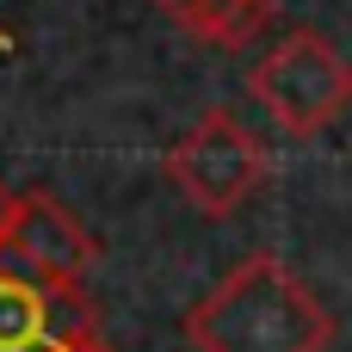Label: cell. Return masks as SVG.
Returning <instances> with one entry per match:
<instances>
[{"mask_svg": "<svg viewBox=\"0 0 352 352\" xmlns=\"http://www.w3.org/2000/svg\"><path fill=\"white\" fill-rule=\"evenodd\" d=\"M192 43H210V50H241L248 37L266 31L272 19V0H155Z\"/></svg>", "mask_w": 352, "mask_h": 352, "instance_id": "6", "label": "cell"}, {"mask_svg": "<svg viewBox=\"0 0 352 352\" xmlns=\"http://www.w3.org/2000/svg\"><path fill=\"white\" fill-rule=\"evenodd\" d=\"M248 87L285 136H316L352 105V62L322 31H285L254 62Z\"/></svg>", "mask_w": 352, "mask_h": 352, "instance_id": "2", "label": "cell"}, {"mask_svg": "<svg viewBox=\"0 0 352 352\" xmlns=\"http://www.w3.org/2000/svg\"><path fill=\"white\" fill-rule=\"evenodd\" d=\"M74 352H111V346H105V340H99V346H74Z\"/></svg>", "mask_w": 352, "mask_h": 352, "instance_id": "8", "label": "cell"}, {"mask_svg": "<svg viewBox=\"0 0 352 352\" xmlns=\"http://www.w3.org/2000/svg\"><path fill=\"white\" fill-rule=\"evenodd\" d=\"M99 340V309L80 285L37 278L0 254V352H74Z\"/></svg>", "mask_w": 352, "mask_h": 352, "instance_id": "4", "label": "cell"}, {"mask_svg": "<svg viewBox=\"0 0 352 352\" xmlns=\"http://www.w3.org/2000/svg\"><path fill=\"white\" fill-rule=\"evenodd\" d=\"M167 179L179 186V198H186L192 210L229 217V210H241V204L260 192V179H266V148H260V136H254L229 105H210V111H198V118L173 136V148H167Z\"/></svg>", "mask_w": 352, "mask_h": 352, "instance_id": "3", "label": "cell"}, {"mask_svg": "<svg viewBox=\"0 0 352 352\" xmlns=\"http://www.w3.org/2000/svg\"><path fill=\"white\" fill-rule=\"evenodd\" d=\"M12 217H19V192L0 179V254H6V241H12Z\"/></svg>", "mask_w": 352, "mask_h": 352, "instance_id": "7", "label": "cell"}, {"mask_svg": "<svg viewBox=\"0 0 352 352\" xmlns=\"http://www.w3.org/2000/svg\"><path fill=\"white\" fill-rule=\"evenodd\" d=\"M186 340L198 352H328L334 316L278 254H248L186 309Z\"/></svg>", "mask_w": 352, "mask_h": 352, "instance_id": "1", "label": "cell"}, {"mask_svg": "<svg viewBox=\"0 0 352 352\" xmlns=\"http://www.w3.org/2000/svg\"><path fill=\"white\" fill-rule=\"evenodd\" d=\"M6 254L37 272V278H56V285H80L99 260V241L87 235V223L56 204L50 192H19V217H12V241Z\"/></svg>", "mask_w": 352, "mask_h": 352, "instance_id": "5", "label": "cell"}]
</instances>
